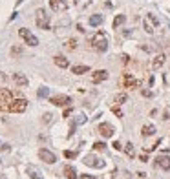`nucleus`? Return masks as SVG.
Masks as SVG:
<instances>
[{
  "label": "nucleus",
  "instance_id": "obj_1",
  "mask_svg": "<svg viewBox=\"0 0 170 179\" xmlns=\"http://www.w3.org/2000/svg\"><path fill=\"white\" fill-rule=\"evenodd\" d=\"M26 108H28V100L19 97V99H13L11 102H7V104H0V110L2 112H11V113H22V112H26Z\"/></svg>",
  "mask_w": 170,
  "mask_h": 179
},
{
  "label": "nucleus",
  "instance_id": "obj_2",
  "mask_svg": "<svg viewBox=\"0 0 170 179\" xmlns=\"http://www.w3.org/2000/svg\"><path fill=\"white\" fill-rule=\"evenodd\" d=\"M92 46H94V49L97 51H106L108 49V39H106V35L102 33V31H97L94 37H92Z\"/></svg>",
  "mask_w": 170,
  "mask_h": 179
},
{
  "label": "nucleus",
  "instance_id": "obj_3",
  "mask_svg": "<svg viewBox=\"0 0 170 179\" xmlns=\"http://www.w3.org/2000/svg\"><path fill=\"white\" fill-rule=\"evenodd\" d=\"M35 22L40 29H50V15L46 13L44 7H38L35 11Z\"/></svg>",
  "mask_w": 170,
  "mask_h": 179
},
{
  "label": "nucleus",
  "instance_id": "obj_4",
  "mask_svg": "<svg viewBox=\"0 0 170 179\" xmlns=\"http://www.w3.org/2000/svg\"><path fill=\"white\" fill-rule=\"evenodd\" d=\"M121 86H123V88H126V90H135V88H139V86H141V82L135 79L132 73H124V75L121 77Z\"/></svg>",
  "mask_w": 170,
  "mask_h": 179
},
{
  "label": "nucleus",
  "instance_id": "obj_5",
  "mask_svg": "<svg viewBox=\"0 0 170 179\" xmlns=\"http://www.w3.org/2000/svg\"><path fill=\"white\" fill-rule=\"evenodd\" d=\"M19 35L22 37V39L26 40V44H29L31 48H35V46H38V39L29 31V29H26V28H20L19 29Z\"/></svg>",
  "mask_w": 170,
  "mask_h": 179
},
{
  "label": "nucleus",
  "instance_id": "obj_6",
  "mask_svg": "<svg viewBox=\"0 0 170 179\" xmlns=\"http://www.w3.org/2000/svg\"><path fill=\"white\" fill-rule=\"evenodd\" d=\"M50 102H51L53 106L64 108V106H70V104H72V97H68V95H62V93H59V95H53V97H50Z\"/></svg>",
  "mask_w": 170,
  "mask_h": 179
},
{
  "label": "nucleus",
  "instance_id": "obj_7",
  "mask_svg": "<svg viewBox=\"0 0 170 179\" xmlns=\"http://www.w3.org/2000/svg\"><path fill=\"white\" fill-rule=\"evenodd\" d=\"M82 163H84L86 166H92V168H104V161L99 159V157H95L94 154H88Z\"/></svg>",
  "mask_w": 170,
  "mask_h": 179
},
{
  "label": "nucleus",
  "instance_id": "obj_8",
  "mask_svg": "<svg viewBox=\"0 0 170 179\" xmlns=\"http://www.w3.org/2000/svg\"><path fill=\"white\" fill-rule=\"evenodd\" d=\"M38 157L44 161V163H48V164L57 163V156L53 154V152H50L48 148H40V150H38Z\"/></svg>",
  "mask_w": 170,
  "mask_h": 179
},
{
  "label": "nucleus",
  "instance_id": "obj_9",
  "mask_svg": "<svg viewBox=\"0 0 170 179\" xmlns=\"http://www.w3.org/2000/svg\"><path fill=\"white\" fill-rule=\"evenodd\" d=\"M97 132L102 135V137H106V139H110V137H113V126L110 124V122H102V124H99V128H97Z\"/></svg>",
  "mask_w": 170,
  "mask_h": 179
},
{
  "label": "nucleus",
  "instance_id": "obj_10",
  "mask_svg": "<svg viewBox=\"0 0 170 179\" xmlns=\"http://www.w3.org/2000/svg\"><path fill=\"white\" fill-rule=\"evenodd\" d=\"M50 7L55 11V13H62L68 9V2L66 0H50Z\"/></svg>",
  "mask_w": 170,
  "mask_h": 179
},
{
  "label": "nucleus",
  "instance_id": "obj_11",
  "mask_svg": "<svg viewBox=\"0 0 170 179\" xmlns=\"http://www.w3.org/2000/svg\"><path fill=\"white\" fill-rule=\"evenodd\" d=\"M13 82L17 84V86H20V88H26L28 84H29V79L24 75V73H20V71H17V73H13Z\"/></svg>",
  "mask_w": 170,
  "mask_h": 179
},
{
  "label": "nucleus",
  "instance_id": "obj_12",
  "mask_svg": "<svg viewBox=\"0 0 170 179\" xmlns=\"http://www.w3.org/2000/svg\"><path fill=\"white\" fill-rule=\"evenodd\" d=\"M13 99H15L13 92H9L7 88H0V104H7V102H11Z\"/></svg>",
  "mask_w": 170,
  "mask_h": 179
},
{
  "label": "nucleus",
  "instance_id": "obj_13",
  "mask_svg": "<svg viewBox=\"0 0 170 179\" xmlns=\"http://www.w3.org/2000/svg\"><path fill=\"white\" fill-rule=\"evenodd\" d=\"M108 79V71L106 70H97L92 73V82L94 84H99V82H102V80Z\"/></svg>",
  "mask_w": 170,
  "mask_h": 179
},
{
  "label": "nucleus",
  "instance_id": "obj_14",
  "mask_svg": "<svg viewBox=\"0 0 170 179\" xmlns=\"http://www.w3.org/2000/svg\"><path fill=\"white\" fill-rule=\"evenodd\" d=\"M155 166H159L163 170H170V156H159L155 159Z\"/></svg>",
  "mask_w": 170,
  "mask_h": 179
},
{
  "label": "nucleus",
  "instance_id": "obj_15",
  "mask_svg": "<svg viewBox=\"0 0 170 179\" xmlns=\"http://www.w3.org/2000/svg\"><path fill=\"white\" fill-rule=\"evenodd\" d=\"M53 62H55V66H59V68H68L70 66V60L66 59L64 55H57V57H53Z\"/></svg>",
  "mask_w": 170,
  "mask_h": 179
},
{
  "label": "nucleus",
  "instance_id": "obj_16",
  "mask_svg": "<svg viewBox=\"0 0 170 179\" xmlns=\"http://www.w3.org/2000/svg\"><path fill=\"white\" fill-rule=\"evenodd\" d=\"M28 176L31 179H42V174H40V170H38L35 164H29V166H28Z\"/></svg>",
  "mask_w": 170,
  "mask_h": 179
},
{
  "label": "nucleus",
  "instance_id": "obj_17",
  "mask_svg": "<svg viewBox=\"0 0 170 179\" xmlns=\"http://www.w3.org/2000/svg\"><path fill=\"white\" fill-rule=\"evenodd\" d=\"M64 176H66V179H77L79 176H77V170L72 166V164H66L64 166Z\"/></svg>",
  "mask_w": 170,
  "mask_h": 179
},
{
  "label": "nucleus",
  "instance_id": "obj_18",
  "mask_svg": "<svg viewBox=\"0 0 170 179\" xmlns=\"http://www.w3.org/2000/svg\"><path fill=\"white\" fill-rule=\"evenodd\" d=\"M90 71V66H86V64H77L72 68V73H75V75H82V73H88Z\"/></svg>",
  "mask_w": 170,
  "mask_h": 179
},
{
  "label": "nucleus",
  "instance_id": "obj_19",
  "mask_svg": "<svg viewBox=\"0 0 170 179\" xmlns=\"http://www.w3.org/2000/svg\"><path fill=\"white\" fill-rule=\"evenodd\" d=\"M154 134H155V126H154V124H145V126L141 128V135H143V137H150Z\"/></svg>",
  "mask_w": 170,
  "mask_h": 179
},
{
  "label": "nucleus",
  "instance_id": "obj_20",
  "mask_svg": "<svg viewBox=\"0 0 170 179\" xmlns=\"http://www.w3.org/2000/svg\"><path fill=\"white\" fill-rule=\"evenodd\" d=\"M163 64H165V55L161 53V55H157L155 59L152 60V70H159Z\"/></svg>",
  "mask_w": 170,
  "mask_h": 179
},
{
  "label": "nucleus",
  "instance_id": "obj_21",
  "mask_svg": "<svg viewBox=\"0 0 170 179\" xmlns=\"http://www.w3.org/2000/svg\"><path fill=\"white\" fill-rule=\"evenodd\" d=\"M99 24H102V15H92L90 17V26H99Z\"/></svg>",
  "mask_w": 170,
  "mask_h": 179
},
{
  "label": "nucleus",
  "instance_id": "obj_22",
  "mask_svg": "<svg viewBox=\"0 0 170 179\" xmlns=\"http://www.w3.org/2000/svg\"><path fill=\"white\" fill-rule=\"evenodd\" d=\"M124 20H126V17H124V15H117V17L113 19V28L117 29L121 24H124Z\"/></svg>",
  "mask_w": 170,
  "mask_h": 179
},
{
  "label": "nucleus",
  "instance_id": "obj_23",
  "mask_svg": "<svg viewBox=\"0 0 170 179\" xmlns=\"http://www.w3.org/2000/svg\"><path fill=\"white\" fill-rule=\"evenodd\" d=\"M94 150H97V152H104V150H106V144L101 143V141H97V143H94Z\"/></svg>",
  "mask_w": 170,
  "mask_h": 179
},
{
  "label": "nucleus",
  "instance_id": "obj_24",
  "mask_svg": "<svg viewBox=\"0 0 170 179\" xmlns=\"http://www.w3.org/2000/svg\"><path fill=\"white\" fill-rule=\"evenodd\" d=\"M48 95H50V88H46V86L38 88V97H48Z\"/></svg>",
  "mask_w": 170,
  "mask_h": 179
},
{
  "label": "nucleus",
  "instance_id": "obj_25",
  "mask_svg": "<svg viewBox=\"0 0 170 179\" xmlns=\"http://www.w3.org/2000/svg\"><path fill=\"white\" fill-rule=\"evenodd\" d=\"M126 99H128V97H126V93H119V95H115V102H117V104L126 102Z\"/></svg>",
  "mask_w": 170,
  "mask_h": 179
},
{
  "label": "nucleus",
  "instance_id": "obj_26",
  "mask_svg": "<svg viewBox=\"0 0 170 179\" xmlns=\"http://www.w3.org/2000/svg\"><path fill=\"white\" fill-rule=\"evenodd\" d=\"M146 19L150 20V22L154 24V26H159V19H157V17H155L154 13H148V15H146Z\"/></svg>",
  "mask_w": 170,
  "mask_h": 179
},
{
  "label": "nucleus",
  "instance_id": "obj_27",
  "mask_svg": "<svg viewBox=\"0 0 170 179\" xmlns=\"http://www.w3.org/2000/svg\"><path fill=\"white\" fill-rule=\"evenodd\" d=\"M124 152H126L130 157H133V144H132V143H126V146H124Z\"/></svg>",
  "mask_w": 170,
  "mask_h": 179
},
{
  "label": "nucleus",
  "instance_id": "obj_28",
  "mask_svg": "<svg viewBox=\"0 0 170 179\" xmlns=\"http://www.w3.org/2000/svg\"><path fill=\"white\" fill-rule=\"evenodd\" d=\"M77 156H79V152H72V150H66V152H64V157H68V159H75Z\"/></svg>",
  "mask_w": 170,
  "mask_h": 179
},
{
  "label": "nucleus",
  "instance_id": "obj_29",
  "mask_svg": "<svg viewBox=\"0 0 170 179\" xmlns=\"http://www.w3.org/2000/svg\"><path fill=\"white\" fill-rule=\"evenodd\" d=\"M66 48H68V49H75V48H77V40L75 39H70L68 42H66Z\"/></svg>",
  "mask_w": 170,
  "mask_h": 179
},
{
  "label": "nucleus",
  "instance_id": "obj_30",
  "mask_svg": "<svg viewBox=\"0 0 170 179\" xmlns=\"http://www.w3.org/2000/svg\"><path fill=\"white\" fill-rule=\"evenodd\" d=\"M11 55H22V49H20L19 46H13L11 48Z\"/></svg>",
  "mask_w": 170,
  "mask_h": 179
},
{
  "label": "nucleus",
  "instance_id": "obj_31",
  "mask_svg": "<svg viewBox=\"0 0 170 179\" xmlns=\"http://www.w3.org/2000/svg\"><path fill=\"white\" fill-rule=\"evenodd\" d=\"M145 31H146V33H154V28H152L146 20H145Z\"/></svg>",
  "mask_w": 170,
  "mask_h": 179
},
{
  "label": "nucleus",
  "instance_id": "obj_32",
  "mask_svg": "<svg viewBox=\"0 0 170 179\" xmlns=\"http://www.w3.org/2000/svg\"><path fill=\"white\" fill-rule=\"evenodd\" d=\"M112 112L115 113V115H117V117H123V112H121V110H119L117 106H113V108H112Z\"/></svg>",
  "mask_w": 170,
  "mask_h": 179
},
{
  "label": "nucleus",
  "instance_id": "obj_33",
  "mask_svg": "<svg viewBox=\"0 0 170 179\" xmlns=\"http://www.w3.org/2000/svg\"><path fill=\"white\" fill-rule=\"evenodd\" d=\"M121 179H132V176H130V172H126V170H124V172L121 174Z\"/></svg>",
  "mask_w": 170,
  "mask_h": 179
},
{
  "label": "nucleus",
  "instance_id": "obj_34",
  "mask_svg": "<svg viewBox=\"0 0 170 179\" xmlns=\"http://www.w3.org/2000/svg\"><path fill=\"white\" fill-rule=\"evenodd\" d=\"M112 146L115 148V150H117V152H119V150H123V146H121V143H119V141H115V143H113Z\"/></svg>",
  "mask_w": 170,
  "mask_h": 179
},
{
  "label": "nucleus",
  "instance_id": "obj_35",
  "mask_svg": "<svg viewBox=\"0 0 170 179\" xmlns=\"http://www.w3.org/2000/svg\"><path fill=\"white\" fill-rule=\"evenodd\" d=\"M121 60H123L124 64H128V62H130V57H128V55H121Z\"/></svg>",
  "mask_w": 170,
  "mask_h": 179
},
{
  "label": "nucleus",
  "instance_id": "obj_36",
  "mask_svg": "<svg viewBox=\"0 0 170 179\" xmlns=\"http://www.w3.org/2000/svg\"><path fill=\"white\" fill-rule=\"evenodd\" d=\"M44 122H50V121H51V113H46V115H44Z\"/></svg>",
  "mask_w": 170,
  "mask_h": 179
},
{
  "label": "nucleus",
  "instance_id": "obj_37",
  "mask_svg": "<svg viewBox=\"0 0 170 179\" xmlns=\"http://www.w3.org/2000/svg\"><path fill=\"white\" fill-rule=\"evenodd\" d=\"M84 115H79V117H77V124H82V122H84Z\"/></svg>",
  "mask_w": 170,
  "mask_h": 179
},
{
  "label": "nucleus",
  "instance_id": "obj_38",
  "mask_svg": "<svg viewBox=\"0 0 170 179\" xmlns=\"http://www.w3.org/2000/svg\"><path fill=\"white\" fill-rule=\"evenodd\" d=\"M139 159L143 161V163H146V161H148V156H145V154H143V156H139Z\"/></svg>",
  "mask_w": 170,
  "mask_h": 179
},
{
  "label": "nucleus",
  "instance_id": "obj_39",
  "mask_svg": "<svg viewBox=\"0 0 170 179\" xmlns=\"http://www.w3.org/2000/svg\"><path fill=\"white\" fill-rule=\"evenodd\" d=\"M143 95H145V97H152V92H146V90H143Z\"/></svg>",
  "mask_w": 170,
  "mask_h": 179
},
{
  "label": "nucleus",
  "instance_id": "obj_40",
  "mask_svg": "<svg viewBox=\"0 0 170 179\" xmlns=\"http://www.w3.org/2000/svg\"><path fill=\"white\" fill-rule=\"evenodd\" d=\"M70 113H72V108H68V110L64 112V117H70Z\"/></svg>",
  "mask_w": 170,
  "mask_h": 179
},
{
  "label": "nucleus",
  "instance_id": "obj_41",
  "mask_svg": "<svg viewBox=\"0 0 170 179\" xmlns=\"http://www.w3.org/2000/svg\"><path fill=\"white\" fill-rule=\"evenodd\" d=\"M2 150H4V152H9V144H2Z\"/></svg>",
  "mask_w": 170,
  "mask_h": 179
},
{
  "label": "nucleus",
  "instance_id": "obj_42",
  "mask_svg": "<svg viewBox=\"0 0 170 179\" xmlns=\"http://www.w3.org/2000/svg\"><path fill=\"white\" fill-rule=\"evenodd\" d=\"M81 179H95L94 176H88V174H86V176H81Z\"/></svg>",
  "mask_w": 170,
  "mask_h": 179
},
{
  "label": "nucleus",
  "instance_id": "obj_43",
  "mask_svg": "<svg viewBox=\"0 0 170 179\" xmlns=\"http://www.w3.org/2000/svg\"><path fill=\"white\" fill-rule=\"evenodd\" d=\"M22 2H24V0H17V6H19V4H22Z\"/></svg>",
  "mask_w": 170,
  "mask_h": 179
},
{
  "label": "nucleus",
  "instance_id": "obj_44",
  "mask_svg": "<svg viewBox=\"0 0 170 179\" xmlns=\"http://www.w3.org/2000/svg\"><path fill=\"white\" fill-rule=\"evenodd\" d=\"M73 2H79V0H73Z\"/></svg>",
  "mask_w": 170,
  "mask_h": 179
}]
</instances>
